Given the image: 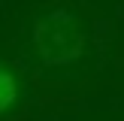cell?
I'll use <instances>...</instances> for the list:
<instances>
[{
	"label": "cell",
	"mask_w": 124,
	"mask_h": 121,
	"mask_svg": "<svg viewBox=\"0 0 124 121\" xmlns=\"http://www.w3.org/2000/svg\"><path fill=\"white\" fill-rule=\"evenodd\" d=\"M0 88H3V94H0V109H9L12 100H15V76H12L9 67H3V73H0Z\"/></svg>",
	"instance_id": "obj_2"
},
{
	"label": "cell",
	"mask_w": 124,
	"mask_h": 121,
	"mask_svg": "<svg viewBox=\"0 0 124 121\" xmlns=\"http://www.w3.org/2000/svg\"><path fill=\"white\" fill-rule=\"evenodd\" d=\"M36 45H39L42 60L48 64H64V60L79 54V30L67 15H52L36 27Z\"/></svg>",
	"instance_id": "obj_1"
}]
</instances>
